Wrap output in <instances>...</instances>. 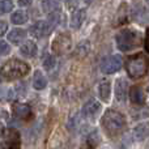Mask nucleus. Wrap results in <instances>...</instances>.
I'll return each mask as SVG.
<instances>
[{
  "label": "nucleus",
  "instance_id": "1",
  "mask_svg": "<svg viewBox=\"0 0 149 149\" xmlns=\"http://www.w3.org/2000/svg\"><path fill=\"white\" fill-rule=\"evenodd\" d=\"M102 128L110 137H115L120 135L127 127V119L123 114L115 110H106V113L101 118Z\"/></svg>",
  "mask_w": 149,
  "mask_h": 149
},
{
  "label": "nucleus",
  "instance_id": "2",
  "mask_svg": "<svg viewBox=\"0 0 149 149\" xmlns=\"http://www.w3.org/2000/svg\"><path fill=\"white\" fill-rule=\"evenodd\" d=\"M116 46L120 51H132L141 46L143 43V36L140 31L134 30V29H123L120 30L115 37Z\"/></svg>",
  "mask_w": 149,
  "mask_h": 149
},
{
  "label": "nucleus",
  "instance_id": "3",
  "mask_svg": "<svg viewBox=\"0 0 149 149\" xmlns=\"http://www.w3.org/2000/svg\"><path fill=\"white\" fill-rule=\"evenodd\" d=\"M30 71L29 64H26L25 62H21L18 59H10L8 62H5L3 64V67L0 68L1 76L7 80H16L21 79V77L26 76Z\"/></svg>",
  "mask_w": 149,
  "mask_h": 149
},
{
  "label": "nucleus",
  "instance_id": "4",
  "mask_svg": "<svg viewBox=\"0 0 149 149\" xmlns=\"http://www.w3.org/2000/svg\"><path fill=\"white\" fill-rule=\"evenodd\" d=\"M149 62L143 54H136L130 56L126 62V71L131 79H141L147 74Z\"/></svg>",
  "mask_w": 149,
  "mask_h": 149
},
{
  "label": "nucleus",
  "instance_id": "5",
  "mask_svg": "<svg viewBox=\"0 0 149 149\" xmlns=\"http://www.w3.org/2000/svg\"><path fill=\"white\" fill-rule=\"evenodd\" d=\"M122 67H123V59L120 55H110L105 58L101 63V71L106 74L118 72Z\"/></svg>",
  "mask_w": 149,
  "mask_h": 149
},
{
  "label": "nucleus",
  "instance_id": "6",
  "mask_svg": "<svg viewBox=\"0 0 149 149\" xmlns=\"http://www.w3.org/2000/svg\"><path fill=\"white\" fill-rule=\"evenodd\" d=\"M71 46H72V39L68 34H59L52 42V50L56 54H64L70 51Z\"/></svg>",
  "mask_w": 149,
  "mask_h": 149
},
{
  "label": "nucleus",
  "instance_id": "7",
  "mask_svg": "<svg viewBox=\"0 0 149 149\" xmlns=\"http://www.w3.org/2000/svg\"><path fill=\"white\" fill-rule=\"evenodd\" d=\"M4 149H20L21 136L15 128H8L4 135Z\"/></svg>",
  "mask_w": 149,
  "mask_h": 149
},
{
  "label": "nucleus",
  "instance_id": "8",
  "mask_svg": "<svg viewBox=\"0 0 149 149\" xmlns=\"http://www.w3.org/2000/svg\"><path fill=\"white\" fill-rule=\"evenodd\" d=\"M51 25L47 21H37L36 24H33L30 28V34L34 36L36 38H43L47 34H50L51 31Z\"/></svg>",
  "mask_w": 149,
  "mask_h": 149
},
{
  "label": "nucleus",
  "instance_id": "9",
  "mask_svg": "<svg viewBox=\"0 0 149 149\" xmlns=\"http://www.w3.org/2000/svg\"><path fill=\"white\" fill-rule=\"evenodd\" d=\"M114 92H115V98L119 102H124L127 100V94H128V82L124 79H118L115 81V86H114Z\"/></svg>",
  "mask_w": 149,
  "mask_h": 149
},
{
  "label": "nucleus",
  "instance_id": "10",
  "mask_svg": "<svg viewBox=\"0 0 149 149\" xmlns=\"http://www.w3.org/2000/svg\"><path fill=\"white\" fill-rule=\"evenodd\" d=\"M132 137L136 141H143V140L149 137V122H143L137 124L132 131Z\"/></svg>",
  "mask_w": 149,
  "mask_h": 149
},
{
  "label": "nucleus",
  "instance_id": "11",
  "mask_svg": "<svg viewBox=\"0 0 149 149\" xmlns=\"http://www.w3.org/2000/svg\"><path fill=\"white\" fill-rule=\"evenodd\" d=\"M128 94H130V100H131V102L134 105H137V106L144 105L145 95H144V90L141 89V86H139V85L132 86Z\"/></svg>",
  "mask_w": 149,
  "mask_h": 149
},
{
  "label": "nucleus",
  "instance_id": "12",
  "mask_svg": "<svg viewBox=\"0 0 149 149\" xmlns=\"http://www.w3.org/2000/svg\"><path fill=\"white\" fill-rule=\"evenodd\" d=\"M86 17V10L84 8H80V9L73 10L72 16H71V21H70V25L72 29H79L81 28V25L84 24V20Z\"/></svg>",
  "mask_w": 149,
  "mask_h": 149
},
{
  "label": "nucleus",
  "instance_id": "13",
  "mask_svg": "<svg viewBox=\"0 0 149 149\" xmlns=\"http://www.w3.org/2000/svg\"><path fill=\"white\" fill-rule=\"evenodd\" d=\"M100 110H101V103L94 98H90L89 101H86V103L82 107V114L85 116H94Z\"/></svg>",
  "mask_w": 149,
  "mask_h": 149
},
{
  "label": "nucleus",
  "instance_id": "14",
  "mask_svg": "<svg viewBox=\"0 0 149 149\" xmlns=\"http://www.w3.org/2000/svg\"><path fill=\"white\" fill-rule=\"evenodd\" d=\"M13 114L20 119H28L31 114V109L26 103H15L13 105Z\"/></svg>",
  "mask_w": 149,
  "mask_h": 149
},
{
  "label": "nucleus",
  "instance_id": "15",
  "mask_svg": "<svg viewBox=\"0 0 149 149\" xmlns=\"http://www.w3.org/2000/svg\"><path fill=\"white\" fill-rule=\"evenodd\" d=\"M98 144H100V135H98L97 130H93L85 137V143H84L85 149H94Z\"/></svg>",
  "mask_w": 149,
  "mask_h": 149
},
{
  "label": "nucleus",
  "instance_id": "16",
  "mask_svg": "<svg viewBox=\"0 0 149 149\" xmlns=\"http://www.w3.org/2000/svg\"><path fill=\"white\" fill-rule=\"evenodd\" d=\"M20 51H21V54H22L24 56H26V58L34 56V55L37 54V45H36V42L26 41L25 43L20 47Z\"/></svg>",
  "mask_w": 149,
  "mask_h": 149
},
{
  "label": "nucleus",
  "instance_id": "17",
  "mask_svg": "<svg viewBox=\"0 0 149 149\" xmlns=\"http://www.w3.org/2000/svg\"><path fill=\"white\" fill-rule=\"evenodd\" d=\"M110 93H111V85L109 81H103L98 85V95H100V98L103 102H109Z\"/></svg>",
  "mask_w": 149,
  "mask_h": 149
},
{
  "label": "nucleus",
  "instance_id": "18",
  "mask_svg": "<svg viewBox=\"0 0 149 149\" xmlns=\"http://www.w3.org/2000/svg\"><path fill=\"white\" fill-rule=\"evenodd\" d=\"M26 37V31L24 29H15L8 34V41H10L12 43L18 45L21 41H24Z\"/></svg>",
  "mask_w": 149,
  "mask_h": 149
},
{
  "label": "nucleus",
  "instance_id": "19",
  "mask_svg": "<svg viewBox=\"0 0 149 149\" xmlns=\"http://www.w3.org/2000/svg\"><path fill=\"white\" fill-rule=\"evenodd\" d=\"M47 85V80L46 77L43 76V73L41 71H36L34 73V79H33V86L36 88L37 90H41V89H45Z\"/></svg>",
  "mask_w": 149,
  "mask_h": 149
},
{
  "label": "nucleus",
  "instance_id": "20",
  "mask_svg": "<svg viewBox=\"0 0 149 149\" xmlns=\"http://www.w3.org/2000/svg\"><path fill=\"white\" fill-rule=\"evenodd\" d=\"M10 20L16 25H21V24H25L28 21V15L25 12H21V10L20 12H15L12 15V17H10Z\"/></svg>",
  "mask_w": 149,
  "mask_h": 149
},
{
  "label": "nucleus",
  "instance_id": "21",
  "mask_svg": "<svg viewBox=\"0 0 149 149\" xmlns=\"http://www.w3.org/2000/svg\"><path fill=\"white\" fill-rule=\"evenodd\" d=\"M42 7H43V10L47 13H54V12H58L59 9V3L58 1H42Z\"/></svg>",
  "mask_w": 149,
  "mask_h": 149
},
{
  "label": "nucleus",
  "instance_id": "22",
  "mask_svg": "<svg viewBox=\"0 0 149 149\" xmlns=\"http://www.w3.org/2000/svg\"><path fill=\"white\" fill-rule=\"evenodd\" d=\"M89 49H90L89 42H88V41L81 42V43H80L79 46H77L76 55H77L79 58H84L85 55H88V52H89Z\"/></svg>",
  "mask_w": 149,
  "mask_h": 149
},
{
  "label": "nucleus",
  "instance_id": "23",
  "mask_svg": "<svg viewBox=\"0 0 149 149\" xmlns=\"http://www.w3.org/2000/svg\"><path fill=\"white\" fill-rule=\"evenodd\" d=\"M12 8H13L12 1H9V0H1V1H0V15L9 12Z\"/></svg>",
  "mask_w": 149,
  "mask_h": 149
},
{
  "label": "nucleus",
  "instance_id": "24",
  "mask_svg": "<svg viewBox=\"0 0 149 149\" xmlns=\"http://www.w3.org/2000/svg\"><path fill=\"white\" fill-rule=\"evenodd\" d=\"M47 22L51 25V28H54L55 25H58V24L60 22V13L59 12H54V13H50L49 15V20H47Z\"/></svg>",
  "mask_w": 149,
  "mask_h": 149
},
{
  "label": "nucleus",
  "instance_id": "25",
  "mask_svg": "<svg viewBox=\"0 0 149 149\" xmlns=\"http://www.w3.org/2000/svg\"><path fill=\"white\" fill-rule=\"evenodd\" d=\"M54 65H55V59H54V56H47L46 59L43 60V67L46 68V70H51Z\"/></svg>",
  "mask_w": 149,
  "mask_h": 149
},
{
  "label": "nucleus",
  "instance_id": "26",
  "mask_svg": "<svg viewBox=\"0 0 149 149\" xmlns=\"http://www.w3.org/2000/svg\"><path fill=\"white\" fill-rule=\"evenodd\" d=\"M10 49H9V45L4 41H0V55H7L9 54Z\"/></svg>",
  "mask_w": 149,
  "mask_h": 149
},
{
  "label": "nucleus",
  "instance_id": "27",
  "mask_svg": "<svg viewBox=\"0 0 149 149\" xmlns=\"http://www.w3.org/2000/svg\"><path fill=\"white\" fill-rule=\"evenodd\" d=\"M144 49L145 51L149 54V28L147 29V31H145V37H144Z\"/></svg>",
  "mask_w": 149,
  "mask_h": 149
},
{
  "label": "nucleus",
  "instance_id": "28",
  "mask_svg": "<svg viewBox=\"0 0 149 149\" xmlns=\"http://www.w3.org/2000/svg\"><path fill=\"white\" fill-rule=\"evenodd\" d=\"M7 29H8V24L5 21H0V37L7 31Z\"/></svg>",
  "mask_w": 149,
  "mask_h": 149
},
{
  "label": "nucleus",
  "instance_id": "29",
  "mask_svg": "<svg viewBox=\"0 0 149 149\" xmlns=\"http://www.w3.org/2000/svg\"><path fill=\"white\" fill-rule=\"evenodd\" d=\"M18 4H20V5H30V4H31V1H29V0H26V1L21 0V1H18Z\"/></svg>",
  "mask_w": 149,
  "mask_h": 149
},
{
  "label": "nucleus",
  "instance_id": "30",
  "mask_svg": "<svg viewBox=\"0 0 149 149\" xmlns=\"http://www.w3.org/2000/svg\"><path fill=\"white\" fill-rule=\"evenodd\" d=\"M0 149H4V148H3V147H1V145H0Z\"/></svg>",
  "mask_w": 149,
  "mask_h": 149
},
{
  "label": "nucleus",
  "instance_id": "31",
  "mask_svg": "<svg viewBox=\"0 0 149 149\" xmlns=\"http://www.w3.org/2000/svg\"><path fill=\"white\" fill-rule=\"evenodd\" d=\"M148 92H149V86H148Z\"/></svg>",
  "mask_w": 149,
  "mask_h": 149
},
{
  "label": "nucleus",
  "instance_id": "32",
  "mask_svg": "<svg viewBox=\"0 0 149 149\" xmlns=\"http://www.w3.org/2000/svg\"><path fill=\"white\" fill-rule=\"evenodd\" d=\"M148 4H149V1H148Z\"/></svg>",
  "mask_w": 149,
  "mask_h": 149
}]
</instances>
